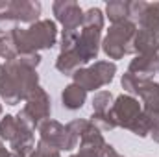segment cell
I'll return each mask as SVG.
<instances>
[{"mask_svg": "<svg viewBox=\"0 0 159 157\" xmlns=\"http://www.w3.org/2000/svg\"><path fill=\"white\" fill-rule=\"evenodd\" d=\"M20 65L28 67V69H37V65L41 63V56L37 52H32V54H22V56H17L15 57Z\"/></svg>", "mask_w": 159, "mask_h": 157, "instance_id": "obj_24", "label": "cell"}, {"mask_svg": "<svg viewBox=\"0 0 159 157\" xmlns=\"http://www.w3.org/2000/svg\"><path fill=\"white\" fill-rule=\"evenodd\" d=\"M11 157H22V155H19V154H13V152H11Z\"/></svg>", "mask_w": 159, "mask_h": 157, "instance_id": "obj_30", "label": "cell"}, {"mask_svg": "<svg viewBox=\"0 0 159 157\" xmlns=\"http://www.w3.org/2000/svg\"><path fill=\"white\" fill-rule=\"evenodd\" d=\"M0 157H11V152H7L2 144H0Z\"/></svg>", "mask_w": 159, "mask_h": 157, "instance_id": "obj_28", "label": "cell"}, {"mask_svg": "<svg viewBox=\"0 0 159 157\" xmlns=\"http://www.w3.org/2000/svg\"><path fill=\"white\" fill-rule=\"evenodd\" d=\"M80 30H63L61 35V52H72L78 46Z\"/></svg>", "mask_w": 159, "mask_h": 157, "instance_id": "obj_22", "label": "cell"}, {"mask_svg": "<svg viewBox=\"0 0 159 157\" xmlns=\"http://www.w3.org/2000/svg\"><path fill=\"white\" fill-rule=\"evenodd\" d=\"M52 113V105H50V96L46 94V91L43 87H37L26 100V105L19 111L17 118L26 124L30 129H39L43 122H46Z\"/></svg>", "mask_w": 159, "mask_h": 157, "instance_id": "obj_4", "label": "cell"}, {"mask_svg": "<svg viewBox=\"0 0 159 157\" xmlns=\"http://www.w3.org/2000/svg\"><path fill=\"white\" fill-rule=\"evenodd\" d=\"M0 144H2V142H0Z\"/></svg>", "mask_w": 159, "mask_h": 157, "instance_id": "obj_33", "label": "cell"}, {"mask_svg": "<svg viewBox=\"0 0 159 157\" xmlns=\"http://www.w3.org/2000/svg\"><path fill=\"white\" fill-rule=\"evenodd\" d=\"M104 28V15L98 7H91L83 13V22H81V32H80L76 54L81 57L83 63H89L96 59L98 56V46H100V35Z\"/></svg>", "mask_w": 159, "mask_h": 157, "instance_id": "obj_2", "label": "cell"}, {"mask_svg": "<svg viewBox=\"0 0 159 157\" xmlns=\"http://www.w3.org/2000/svg\"><path fill=\"white\" fill-rule=\"evenodd\" d=\"M111 117L115 120L117 128H126L129 129L131 124L137 120V117L143 113V107L139 104V100H135L129 94H120L119 98L113 102L111 109H109Z\"/></svg>", "mask_w": 159, "mask_h": 157, "instance_id": "obj_7", "label": "cell"}, {"mask_svg": "<svg viewBox=\"0 0 159 157\" xmlns=\"http://www.w3.org/2000/svg\"><path fill=\"white\" fill-rule=\"evenodd\" d=\"M146 81H150V79H143V78H137V76H133V74H129V72H126L124 76H122V87H124V91H128L129 92V96L131 94H141V91H143V87L146 85Z\"/></svg>", "mask_w": 159, "mask_h": 157, "instance_id": "obj_19", "label": "cell"}, {"mask_svg": "<svg viewBox=\"0 0 159 157\" xmlns=\"http://www.w3.org/2000/svg\"><path fill=\"white\" fill-rule=\"evenodd\" d=\"M100 157H124V155H120L119 152L111 146V144H107V146L104 148V152L100 154Z\"/></svg>", "mask_w": 159, "mask_h": 157, "instance_id": "obj_26", "label": "cell"}, {"mask_svg": "<svg viewBox=\"0 0 159 157\" xmlns=\"http://www.w3.org/2000/svg\"><path fill=\"white\" fill-rule=\"evenodd\" d=\"M113 105V96L109 91H100L93 98V111L94 113H109Z\"/></svg>", "mask_w": 159, "mask_h": 157, "instance_id": "obj_18", "label": "cell"}, {"mask_svg": "<svg viewBox=\"0 0 159 157\" xmlns=\"http://www.w3.org/2000/svg\"><path fill=\"white\" fill-rule=\"evenodd\" d=\"M137 32V26L133 20H122L109 28L106 39L102 41V48L107 57L120 59L126 54H131V41Z\"/></svg>", "mask_w": 159, "mask_h": 157, "instance_id": "obj_3", "label": "cell"}, {"mask_svg": "<svg viewBox=\"0 0 159 157\" xmlns=\"http://www.w3.org/2000/svg\"><path fill=\"white\" fill-rule=\"evenodd\" d=\"M157 72H159V69H157Z\"/></svg>", "mask_w": 159, "mask_h": 157, "instance_id": "obj_32", "label": "cell"}, {"mask_svg": "<svg viewBox=\"0 0 159 157\" xmlns=\"http://www.w3.org/2000/svg\"><path fill=\"white\" fill-rule=\"evenodd\" d=\"M0 115H2V105H0Z\"/></svg>", "mask_w": 159, "mask_h": 157, "instance_id": "obj_31", "label": "cell"}, {"mask_svg": "<svg viewBox=\"0 0 159 157\" xmlns=\"http://www.w3.org/2000/svg\"><path fill=\"white\" fill-rule=\"evenodd\" d=\"M4 72H6V67H4V65H0V78L4 76Z\"/></svg>", "mask_w": 159, "mask_h": 157, "instance_id": "obj_29", "label": "cell"}, {"mask_svg": "<svg viewBox=\"0 0 159 157\" xmlns=\"http://www.w3.org/2000/svg\"><path fill=\"white\" fill-rule=\"evenodd\" d=\"M91 124L96 129H100V131H109V129H115L117 128V124H115V120L111 117V113H93Z\"/></svg>", "mask_w": 159, "mask_h": 157, "instance_id": "obj_21", "label": "cell"}, {"mask_svg": "<svg viewBox=\"0 0 159 157\" xmlns=\"http://www.w3.org/2000/svg\"><path fill=\"white\" fill-rule=\"evenodd\" d=\"M150 129H152V117L150 115H146L144 111L137 117V120L131 124V128H129V131H133L137 137H146V135H150Z\"/></svg>", "mask_w": 159, "mask_h": 157, "instance_id": "obj_20", "label": "cell"}, {"mask_svg": "<svg viewBox=\"0 0 159 157\" xmlns=\"http://www.w3.org/2000/svg\"><path fill=\"white\" fill-rule=\"evenodd\" d=\"M30 157H61V155H59V150L57 148H54V146H50V144L39 141L37 142V148L30 154Z\"/></svg>", "mask_w": 159, "mask_h": 157, "instance_id": "obj_23", "label": "cell"}, {"mask_svg": "<svg viewBox=\"0 0 159 157\" xmlns=\"http://www.w3.org/2000/svg\"><path fill=\"white\" fill-rule=\"evenodd\" d=\"M106 13L113 24L122 22V20H129V2H122V0L109 2L106 7Z\"/></svg>", "mask_w": 159, "mask_h": 157, "instance_id": "obj_16", "label": "cell"}, {"mask_svg": "<svg viewBox=\"0 0 159 157\" xmlns=\"http://www.w3.org/2000/svg\"><path fill=\"white\" fill-rule=\"evenodd\" d=\"M159 69V59L157 57H150V56H137L135 59H131L128 72L143 79H152V76L157 72Z\"/></svg>", "mask_w": 159, "mask_h": 157, "instance_id": "obj_11", "label": "cell"}, {"mask_svg": "<svg viewBox=\"0 0 159 157\" xmlns=\"http://www.w3.org/2000/svg\"><path fill=\"white\" fill-rule=\"evenodd\" d=\"M85 98H87V91H83L76 83L67 85L65 91L61 92V104L65 109H70V111L81 109V105L85 104Z\"/></svg>", "mask_w": 159, "mask_h": 157, "instance_id": "obj_13", "label": "cell"}, {"mask_svg": "<svg viewBox=\"0 0 159 157\" xmlns=\"http://www.w3.org/2000/svg\"><path fill=\"white\" fill-rule=\"evenodd\" d=\"M19 128H20V122L17 117H11V115H6L0 122V139L11 142L17 133H19Z\"/></svg>", "mask_w": 159, "mask_h": 157, "instance_id": "obj_17", "label": "cell"}, {"mask_svg": "<svg viewBox=\"0 0 159 157\" xmlns=\"http://www.w3.org/2000/svg\"><path fill=\"white\" fill-rule=\"evenodd\" d=\"M117 72V65L109 63V61H96L94 65L87 67V69H78L72 78L74 83L80 85L83 91H94L100 89L107 83H111Z\"/></svg>", "mask_w": 159, "mask_h": 157, "instance_id": "obj_5", "label": "cell"}, {"mask_svg": "<svg viewBox=\"0 0 159 157\" xmlns=\"http://www.w3.org/2000/svg\"><path fill=\"white\" fill-rule=\"evenodd\" d=\"M81 65H83V61L74 50L72 52H59L57 61H56V69L63 76H72L78 69H81Z\"/></svg>", "mask_w": 159, "mask_h": 157, "instance_id": "obj_14", "label": "cell"}, {"mask_svg": "<svg viewBox=\"0 0 159 157\" xmlns=\"http://www.w3.org/2000/svg\"><path fill=\"white\" fill-rule=\"evenodd\" d=\"M131 54L137 56H150L159 59V37L152 32L137 30L131 41Z\"/></svg>", "mask_w": 159, "mask_h": 157, "instance_id": "obj_10", "label": "cell"}, {"mask_svg": "<svg viewBox=\"0 0 159 157\" xmlns=\"http://www.w3.org/2000/svg\"><path fill=\"white\" fill-rule=\"evenodd\" d=\"M7 15L15 22H37L41 15V4L39 2H28V0H13L7 4Z\"/></svg>", "mask_w": 159, "mask_h": 157, "instance_id": "obj_9", "label": "cell"}, {"mask_svg": "<svg viewBox=\"0 0 159 157\" xmlns=\"http://www.w3.org/2000/svg\"><path fill=\"white\" fill-rule=\"evenodd\" d=\"M70 157H100V154L91 152V150H83V148H80L78 154H76V155H70Z\"/></svg>", "mask_w": 159, "mask_h": 157, "instance_id": "obj_27", "label": "cell"}, {"mask_svg": "<svg viewBox=\"0 0 159 157\" xmlns=\"http://www.w3.org/2000/svg\"><path fill=\"white\" fill-rule=\"evenodd\" d=\"M150 137L159 142V115L157 117H152V129H150Z\"/></svg>", "mask_w": 159, "mask_h": 157, "instance_id": "obj_25", "label": "cell"}, {"mask_svg": "<svg viewBox=\"0 0 159 157\" xmlns=\"http://www.w3.org/2000/svg\"><path fill=\"white\" fill-rule=\"evenodd\" d=\"M7 39L13 44L17 56H22V54H32L37 50L52 48L57 39V30L52 20H37L30 24L28 30L13 28L7 34Z\"/></svg>", "mask_w": 159, "mask_h": 157, "instance_id": "obj_1", "label": "cell"}, {"mask_svg": "<svg viewBox=\"0 0 159 157\" xmlns=\"http://www.w3.org/2000/svg\"><path fill=\"white\" fill-rule=\"evenodd\" d=\"M56 19L63 24V30H78L83 22V11L72 0H59L52 6Z\"/></svg>", "mask_w": 159, "mask_h": 157, "instance_id": "obj_8", "label": "cell"}, {"mask_svg": "<svg viewBox=\"0 0 159 157\" xmlns=\"http://www.w3.org/2000/svg\"><path fill=\"white\" fill-rule=\"evenodd\" d=\"M41 141L57 148V150H74L78 144V135L74 131H70L67 126L56 122V120H46L39 126Z\"/></svg>", "mask_w": 159, "mask_h": 157, "instance_id": "obj_6", "label": "cell"}, {"mask_svg": "<svg viewBox=\"0 0 159 157\" xmlns=\"http://www.w3.org/2000/svg\"><path fill=\"white\" fill-rule=\"evenodd\" d=\"M139 96H141V100L144 104L143 111L146 115H150V117H157L159 115V83L152 81V79L146 81V85L143 87Z\"/></svg>", "mask_w": 159, "mask_h": 157, "instance_id": "obj_12", "label": "cell"}, {"mask_svg": "<svg viewBox=\"0 0 159 157\" xmlns=\"http://www.w3.org/2000/svg\"><path fill=\"white\" fill-rule=\"evenodd\" d=\"M139 26L141 30L152 32V34H159V2L156 4H146V9L143 11V15L139 17Z\"/></svg>", "mask_w": 159, "mask_h": 157, "instance_id": "obj_15", "label": "cell"}]
</instances>
